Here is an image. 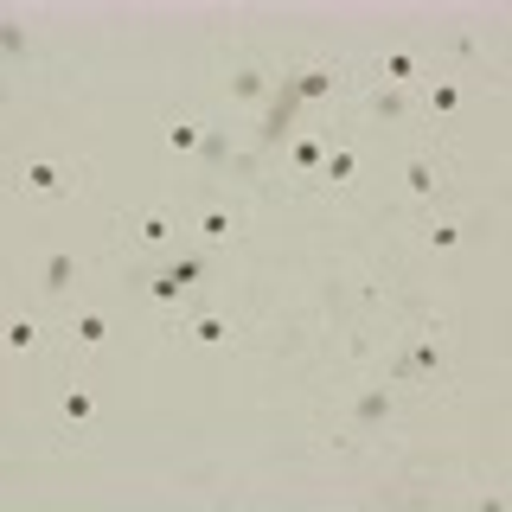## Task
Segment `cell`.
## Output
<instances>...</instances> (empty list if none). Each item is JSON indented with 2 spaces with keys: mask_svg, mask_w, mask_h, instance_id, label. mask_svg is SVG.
Returning <instances> with one entry per match:
<instances>
[{
  "mask_svg": "<svg viewBox=\"0 0 512 512\" xmlns=\"http://www.w3.org/2000/svg\"><path fill=\"white\" fill-rule=\"evenodd\" d=\"M0 52H7L13 64H20V58H32V39H26V26H13V20L0 26Z\"/></svg>",
  "mask_w": 512,
  "mask_h": 512,
  "instance_id": "obj_21",
  "label": "cell"
},
{
  "mask_svg": "<svg viewBox=\"0 0 512 512\" xmlns=\"http://www.w3.org/2000/svg\"><path fill=\"white\" fill-rule=\"evenodd\" d=\"M442 372H448V352L436 340H410L404 352H397V365H391V384H429Z\"/></svg>",
  "mask_w": 512,
  "mask_h": 512,
  "instance_id": "obj_2",
  "label": "cell"
},
{
  "mask_svg": "<svg viewBox=\"0 0 512 512\" xmlns=\"http://www.w3.org/2000/svg\"><path fill=\"white\" fill-rule=\"evenodd\" d=\"M186 340L212 352V346H224V340H231V320H224V314H212V308H199V314H186Z\"/></svg>",
  "mask_w": 512,
  "mask_h": 512,
  "instance_id": "obj_11",
  "label": "cell"
},
{
  "mask_svg": "<svg viewBox=\"0 0 512 512\" xmlns=\"http://www.w3.org/2000/svg\"><path fill=\"white\" fill-rule=\"evenodd\" d=\"M352 173H359V148L333 141V148H327V167H320V180H327V186H346Z\"/></svg>",
  "mask_w": 512,
  "mask_h": 512,
  "instance_id": "obj_17",
  "label": "cell"
},
{
  "mask_svg": "<svg viewBox=\"0 0 512 512\" xmlns=\"http://www.w3.org/2000/svg\"><path fill=\"white\" fill-rule=\"evenodd\" d=\"M231 231H237L231 205H205V212H199V237H205V244H231Z\"/></svg>",
  "mask_w": 512,
  "mask_h": 512,
  "instance_id": "obj_19",
  "label": "cell"
},
{
  "mask_svg": "<svg viewBox=\"0 0 512 512\" xmlns=\"http://www.w3.org/2000/svg\"><path fill=\"white\" fill-rule=\"evenodd\" d=\"M288 84H295L301 109H308V103H333V96H340V71H333V64H308V71H295Z\"/></svg>",
  "mask_w": 512,
  "mask_h": 512,
  "instance_id": "obj_6",
  "label": "cell"
},
{
  "mask_svg": "<svg viewBox=\"0 0 512 512\" xmlns=\"http://www.w3.org/2000/svg\"><path fill=\"white\" fill-rule=\"evenodd\" d=\"M71 288H77V256H45V263H39V295H71Z\"/></svg>",
  "mask_w": 512,
  "mask_h": 512,
  "instance_id": "obj_12",
  "label": "cell"
},
{
  "mask_svg": "<svg viewBox=\"0 0 512 512\" xmlns=\"http://www.w3.org/2000/svg\"><path fill=\"white\" fill-rule=\"evenodd\" d=\"M231 154H237L231 128H205V135H199V160H205V167H231Z\"/></svg>",
  "mask_w": 512,
  "mask_h": 512,
  "instance_id": "obj_18",
  "label": "cell"
},
{
  "mask_svg": "<svg viewBox=\"0 0 512 512\" xmlns=\"http://www.w3.org/2000/svg\"><path fill=\"white\" fill-rule=\"evenodd\" d=\"M199 135H205V128L173 122V128H167V148H173V154H199Z\"/></svg>",
  "mask_w": 512,
  "mask_h": 512,
  "instance_id": "obj_22",
  "label": "cell"
},
{
  "mask_svg": "<svg viewBox=\"0 0 512 512\" xmlns=\"http://www.w3.org/2000/svg\"><path fill=\"white\" fill-rule=\"evenodd\" d=\"M404 192H410L416 212H442V160H436V154H410Z\"/></svg>",
  "mask_w": 512,
  "mask_h": 512,
  "instance_id": "obj_3",
  "label": "cell"
},
{
  "mask_svg": "<svg viewBox=\"0 0 512 512\" xmlns=\"http://www.w3.org/2000/svg\"><path fill=\"white\" fill-rule=\"evenodd\" d=\"M58 423H64V429H90V423H96V397L84 391V384H71V391L58 397Z\"/></svg>",
  "mask_w": 512,
  "mask_h": 512,
  "instance_id": "obj_13",
  "label": "cell"
},
{
  "mask_svg": "<svg viewBox=\"0 0 512 512\" xmlns=\"http://www.w3.org/2000/svg\"><path fill=\"white\" fill-rule=\"evenodd\" d=\"M128 237H135V250H141V256L167 263V256H173V212H167V205H148V212L128 224Z\"/></svg>",
  "mask_w": 512,
  "mask_h": 512,
  "instance_id": "obj_4",
  "label": "cell"
},
{
  "mask_svg": "<svg viewBox=\"0 0 512 512\" xmlns=\"http://www.w3.org/2000/svg\"><path fill=\"white\" fill-rule=\"evenodd\" d=\"M20 186H26V199H64L77 186V160L71 154H26Z\"/></svg>",
  "mask_w": 512,
  "mask_h": 512,
  "instance_id": "obj_1",
  "label": "cell"
},
{
  "mask_svg": "<svg viewBox=\"0 0 512 512\" xmlns=\"http://www.w3.org/2000/svg\"><path fill=\"white\" fill-rule=\"evenodd\" d=\"M167 276H180V282L192 288V282L205 276V256H180V250H173V256H167Z\"/></svg>",
  "mask_w": 512,
  "mask_h": 512,
  "instance_id": "obj_23",
  "label": "cell"
},
{
  "mask_svg": "<svg viewBox=\"0 0 512 512\" xmlns=\"http://www.w3.org/2000/svg\"><path fill=\"white\" fill-rule=\"evenodd\" d=\"M32 340H39V333H32V320H13V327H7V346L13 352H32Z\"/></svg>",
  "mask_w": 512,
  "mask_h": 512,
  "instance_id": "obj_24",
  "label": "cell"
},
{
  "mask_svg": "<svg viewBox=\"0 0 512 512\" xmlns=\"http://www.w3.org/2000/svg\"><path fill=\"white\" fill-rule=\"evenodd\" d=\"M416 109V90H391V84H378L372 96H365V116L372 122H404Z\"/></svg>",
  "mask_w": 512,
  "mask_h": 512,
  "instance_id": "obj_9",
  "label": "cell"
},
{
  "mask_svg": "<svg viewBox=\"0 0 512 512\" xmlns=\"http://www.w3.org/2000/svg\"><path fill=\"white\" fill-rule=\"evenodd\" d=\"M429 250H461V224L442 218V212H429Z\"/></svg>",
  "mask_w": 512,
  "mask_h": 512,
  "instance_id": "obj_20",
  "label": "cell"
},
{
  "mask_svg": "<svg viewBox=\"0 0 512 512\" xmlns=\"http://www.w3.org/2000/svg\"><path fill=\"white\" fill-rule=\"evenodd\" d=\"M263 96H269V77L256 71V64H237V71H231V103L256 109V103H263Z\"/></svg>",
  "mask_w": 512,
  "mask_h": 512,
  "instance_id": "obj_15",
  "label": "cell"
},
{
  "mask_svg": "<svg viewBox=\"0 0 512 512\" xmlns=\"http://www.w3.org/2000/svg\"><path fill=\"white\" fill-rule=\"evenodd\" d=\"M416 103H423L436 122H448V116H461V103H468V96H461L455 77H436V84H423V90H416Z\"/></svg>",
  "mask_w": 512,
  "mask_h": 512,
  "instance_id": "obj_8",
  "label": "cell"
},
{
  "mask_svg": "<svg viewBox=\"0 0 512 512\" xmlns=\"http://www.w3.org/2000/svg\"><path fill=\"white\" fill-rule=\"evenodd\" d=\"M141 288H148V295H154L167 314H186V308H180V301H186V282H180V276H167V269H148V276H141Z\"/></svg>",
  "mask_w": 512,
  "mask_h": 512,
  "instance_id": "obj_14",
  "label": "cell"
},
{
  "mask_svg": "<svg viewBox=\"0 0 512 512\" xmlns=\"http://www.w3.org/2000/svg\"><path fill=\"white\" fill-rule=\"evenodd\" d=\"M327 148H333L327 135H314V128H301V135L288 141V154H282V160H288V173H295V180H314V173L327 167Z\"/></svg>",
  "mask_w": 512,
  "mask_h": 512,
  "instance_id": "obj_5",
  "label": "cell"
},
{
  "mask_svg": "<svg viewBox=\"0 0 512 512\" xmlns=\"http://www.w3.org/2000/svg\"><path fill=\"white\" fill-rule=\"evenodd\" d=\"M391 410H397V397H391V384H378V391H365V397H352V423H359V429H378V423H391Z\"/></svg>",
  "mask_w": 512,
  "mask_h": 512,
  "instance_id": "obj_10",
  "label": "cell"
},
{
  "mask_svg": "<svg viewBox=\"0 0 512 512\" xmlns=\"http://www.w3.org/2000/svg\"><path fill=\"white\" fill-rule=\"evenodd\" d=\"M378 77L391 90H423V58H416L410 45H391V52L378 58Z\"/></svg>",
  "mask_w": 512,
  "mask_h": 512,
  "instance_id": "obj_7",
  "label": "cell"
},
{
  "mask_svg": "<svg viewBox=\"0 0 512 512\" xmlns=\"http://www.w3.org/2000/svg\"><path fill=\"white\" fill-rule=\"evenodd\" d=\"M103 340H109V320L96 314V308H77V314H71V346H84V352H96V346H103Z\"/></svg>",
  "mask_w": 512,
  "mask_h": 512,
  "instance_id": "obj_16",
  "label": "cell"
}]
</instances>
